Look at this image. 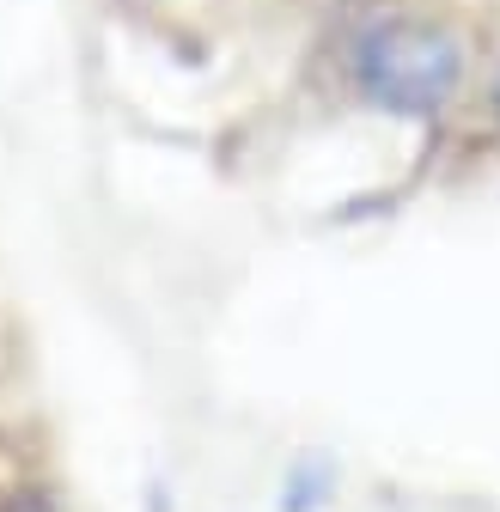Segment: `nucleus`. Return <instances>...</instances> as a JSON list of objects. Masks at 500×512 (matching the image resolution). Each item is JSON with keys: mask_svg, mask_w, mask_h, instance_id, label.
I'll list each match as a JSON object with an SVG mask.
<instances>
[{"mask_svg": "<svg viewBox=\"0 0 500 512\" xmlns=\"http://www.w3.org/2000/svg\"><path fill=\"white\" fill-rule=\"evenodd\" d=\"M330 488H336V470L324 458H299L281 482V512H324Z\"/></svg>", "mask_w": 500, "mask_h": 512, "instance_id": "f03ea898", "label": "nucleus"}, {"mask_svg": "<svg viewBox=\"0 0 500 512\" xmlns=\"http://www.w3.org/2000/svg\"><path fill=\"white\" fill-rule=\"evenodd\" d=\"M330 74L342 92L391 122L440 128L470 104L482 37L458 13H433L415 0H342L330 13Z\"/></svg>", "mask_w": 500, "mask_h": 512, "instance_id": "f257e3e1", "label": "nucleus"}, {"mask_svg": "<svg viewBox=\"0 0 500 512\" xmlns=\"http://www.w3.org/2000/svg\"><path fill=\"white\" fill-rule=\"evenodd\" d=\"M470 104L482 110V122L500 135V25L482 37V68H476V92H470Z\"/></svg>", "mask_w": 500, "mask_h": 512, "instance_id": "7ed1b4c3", "label": "nucleus"}]
</instances>
